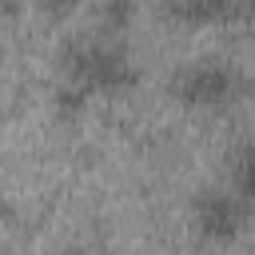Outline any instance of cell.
Returning a JSON list of instances; mask_svg holds the SVG:
<instances>
[{
    "label": "cell",
    "instance_id": "obj_6",
    "mask_svg": "<svg viewBox=\"0 0 255 255\" xmlns=\"http://www.w3.org/2000/svg\"><path fill=\"white\" fill-rule=\"evenodd\" d=\"M227 187H231L235 195L251 199V143H247V139L231 151V179H227Z\"/></svg>",
    "mask_w": 255,
    "mask_h": 255
},
{
    "label": "cell",
    "instance_id": "obj_1",
    "mask_svg": "<svg viewBox=\"0 0 255 255\" xmlns=\"http://www.w3.org/2000/svg\"><path fill=\"white\" fill-rule=\"evenodd\" d=\"M60 68H64V80H76L88 96H120L139 84V68L131 52L104 32L72 36L60 48Z\"/></svg>",
    "mask_w": 255,
    "mask_h": 255
},
{
    "label": "cell",
    "instance_id": "obj_3",
    "mask_svg": "<svg viewBox=\"0 0 255 255\" xmlns=\"http://www.w3.org/2000/svg\"><path fill=\"white\" fill-rule=\"evenodd\" d=\"M247 219H251V199L235 195L227 183H211L195 195L191 203V227L203 243H215V247H227L235 243L243 231H247Z\"/></svg>",
    "mask_w": 255,
    "mask_h": 255
},
{
    "label": "cell",
    "instance_id": "obj_7",
    "mask_svg": "<svg viewBox=\"0 0 255 255\" xmlns=\"http://www.w3.org/2000/svg\"><path fill=\"white\" fill-rule=\"evenodd\" d=\"M16 12V4H0V16H12Z\"/></svg>",
    "mask_w": 255,
    "mask_h": 255
},
{
    "label": "cell",
    "instance_id": "obj_5",
    "mask_svg": "<svg viewBox=\"0 0 255 255\" xmlns=\"http://www.w3.org/2000/svg\"><path fill=\"white\" fill-rule=\"evenodd\" d=\"M96 20H100L104 36H108V32H124V28L135 20V4H131V0H104V4L96 8Z\"/></svg>",
    "mask_w": 255,
    "mask_h": 255
},
{
    "label": "cell",
    "instance_id": "obj_4",
    "mask_svg": "<svg viewBox=\"0 0 255 255\" xmlns=\"http://www.w3.org/2000/svg\"><path fill=\"white\" fill-rule=\"evenodd\" d=\"M52 104H56V116L76 120V116H84V112H88L92 96H88L76 80H60V84H56V92H52Z\"/></svg>",
    "mask_w": 255,
    "mask_h": 255
},
{
    "label": "cell",
    "instance_id": "obj_2",
    "mask_svg": "<svg viewBox=\"0 0 255 255\" xmlns=\"http://www.w3.org/2000/svg\"><path fill=\"white\" fill-rule=\"evenodd\" d=\"M243 68L223 56H195L171 72V96L187 108H227L231 100L243 96Z\"/></svg>",
    "mask_w": 255,
    "mask_h": 255
}]
</instances>
